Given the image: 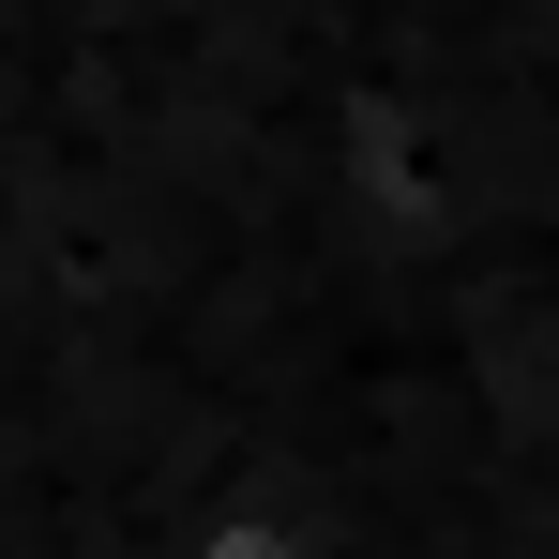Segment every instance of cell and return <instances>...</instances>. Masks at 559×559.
<instances>
[{
    "label": "cell",
    "mask_w": 559,
    "mask_h": 559,
    "mask_svg": "<svg viewBox=\"0 0 559 559\" xmlns=\"http://www.w3.org/2000/svg\"><path fill=\"white\" fill-rule=\"evenodd\" d=\"M182 559H318V530H302L287 499H212L182 530Z\"/></svg>",
    "instance_id": "6da1fadb"
}]
</instances>
